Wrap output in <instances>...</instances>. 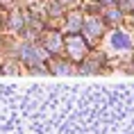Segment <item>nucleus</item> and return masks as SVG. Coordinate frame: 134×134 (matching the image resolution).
Instances as JSON below:
<instances>
[{"label": "nucleus", "mask_w": 134, "mask_h": 134, "mask_svg": "<svg viewBox=\"0 0 134 134\" xmlns=\"http://www.w3.org/2000/svg\"><path fill=\"white\" fill-rule=\"evenodd\" d=\"M50 71L57 73V75H68V73H73V66H71L68 62H55Z\"/></svg>", "instance_id": "8"}, {"label": "nucleus", "mask_w": 134, "mask_h": 134, "mask_svg": "<svg viewBox=\"0 0 134 134\" xmlns=\"http://www.w3.org/2000/svg\"><path fill=\"white\" fill-rule=\"evenodd\" d=\"M84 27V14L82 12H71L66 18V32L68 34H80Z\"/></svg>", "instance_id": "6"}, {"label": "nucleus", "mask_w": 134, "mask_h": 134, "mask_svg": "<svg viewBox=\"0 0 134 134\" xmlns=\"http://www.w3.org/2000/svg\"><path fill=\"white\" fill-rule=\"evenodd\" d=\"M134 41H132V34L125 32V30H114L111 32V48L123 52V50H132Z\"/></svg>", "instance_id": "5"}, {"label": "nucleus", "mask_w": 134, "mask_h": 134, "mask_svg": "<svg viewBox=\"0 0 134 134\" xmlns=\"http://www.w3.org/2000/svg\"><path fill=\"white\" fill-rule=\"evenodd\" d=\"M102 16H105V18H102L105 23H116V21H120V18H123V12H120L116 5H107Z\"/></svg>", "instance_id": "7"}, {"label": "nucleus", "mask_w": 134, "mask_h": 134, "mask_svg": "<svg viewBox=\"0 0 134 134\" xmlns=\"http://www.w3.org/2000/svg\"><path fill=\"white\" fill-rule=\"evenodd\" d=\"M46 57H48L46 48L36 46V43H23V46H21V59L27 64L30 68H34V66H41Z\"/></svg>", "instance_id": "2"}, {"label": "nucleus", "mask_w": 134, "mask_h": 134, "mask_svg": "<svg viewBox=\"0 0 134 134\" xmlns=\"http://www.w3.org/2000/svg\"><path fill=\"white\" fill-rule=\"evenodd\" d=\"M102 30H105V21L102 18H96V16H89V18H84V27H82V32H84V39L86 41H98L100 36H102Z\"/></svg>", "instance_id": "3"}, {"label": "nucleus", "mask_w": 134, "mask_h": 134, "mask_svg": "<svg viewBox=\"0 0 134 134\" xmlns=\"http://www.w3.org/2000/svg\"><path fill=\"white\" fill-rule=\"evenodd\" d=\"M64 48H66V55L71 62H82L89 57V43L80 34H68L64 39Z\"/></svg>", "instance_id": "1"}, {"label": "nucleus", "mask_w": 134, "mask_h": 134, "mask_svg": "<svg viewBox=\"0 0 134 134\" xmlns=\"http://www.w3.org/2000/svg\"><path fill=\"white\" fill-rule=\"evenodd\" d=\"M43 48L48 55H59L64 50V36L59 32H46L43 34Z\"/></svg>", "instance_id": "4"}]
</instances>
